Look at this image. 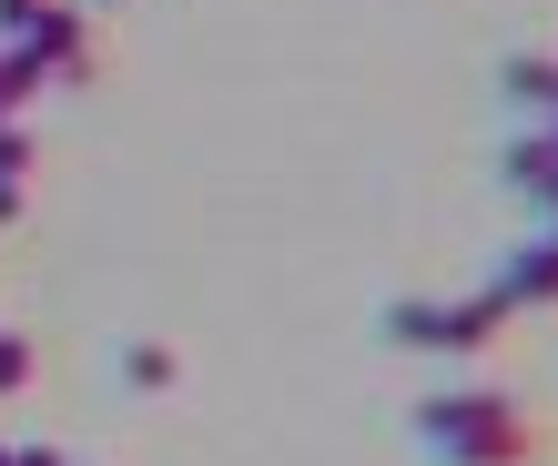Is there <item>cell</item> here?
<instances>
[{
    "label": "cell",
    "mask_w": 558,
    "mask_h": 466,
    "mask_svg": "<svg viewBox=\"0 0 558 466\" xmlns=\"http://www.w3.org/2000/svg\"><path fill=\"white\" fill-rule=\"evenodd\" d=\"M426 437H437L457 466H498V456L529 446V426L498 416V395H477V406H437V416H426Z\"/></svg>",
    "instance_id": "1"
}]
</instances>
